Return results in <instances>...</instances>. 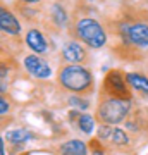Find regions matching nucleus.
Segmentation results:
<instances>
[{"mask_svg":"<svg viewBox=\"0 0 148 155\" xmlns=\"http://www.w3.org/2000/svg\"><path fill=\"white\" fill-rule=\"evenodd\" d=\"M62 155H86L88 147L83 143L81 140H69L61 147Z\"/></svg>","mask_w":148,"mask_h":155,"instance_id":"obj_10","label":"nucleus"},{"mask_svg":"<svg viewBox=\"0 0 148 155\" xmlns=\"http://www.w3.org/2000/svg\"><path fill=\"white\" fill-rule=\"evenodd\" d=\"M104 91L107 97L121 100H131V91L127 90V81L119 71H109L104 81Z\"/></svg>","mask_w":148,"mask_h":155,"instance_id":"obj_5","label":"nucleus"},{"mask_svg":"<svg viewBox=\"0 0 148 155\" xmlns=\"http://www.w3.org/2000/svg\"><path fill=\"white\" fill-rule=\"evenodd\" d=\"M131 110V100H121V98H112L107 97L102 100L97 110V117L100 119L102 124H119L124 121L127 112Z\"/></svg>","mask_w":148,"mask_h":155,"instance_id":"obj_3","label":"nucleus"},{"mask_svg":"<svg viewBox=\"0 0 148 155\" xmlns=\"http://www.w3.org/2000/svg\"><path fill=\"white\" fill-rule=\"evenodd\" d=\"M24 2H28V4H35V2H40V0H24Z\"/></svg>","mask_w":148,"mask_h":155,"instance_id":"obj_20","label":"nucleus"},{"mask_svg":"<svg viewBox=\"0 0 148 155\" xmlns=\"http://www.w3.org/2000/svg\"><path fill=\"white\" fill-rule=\"evenodd\" d=\"M77 126L81 129L84 134H91L95 129V119L93 116H90V114H81V116L77 117Z\"/></svg>","mask_w":148,"mask_h":155,"instance_id":"obj_13","label":"nucleus"},{"mask_svg":"<svg viewBox=\"0 0 148 155\" xmlns=\"http://www.w3.org/2000/svg\"><path fill=\"white\" fill-rule=\"evenodd\" d=\"M0 26L2 31H5L7 35H19L21 33V24L17 21L14 14L11 11H7L5 7L0 9Z\"/></svg>","mask_w":148,"mask_h":155,"instance_id":"obj_7","label":"nucleus"},{"mask_svg":"<svg viewBox=\"0 0 148 155\" xmlns=\"http://www.w3.org/2000/svg\"><path fill=\"white\" fill-rule=\"evenodd\" d=\"M76 35L77 38L83 40L91 48H100L107 43L105 29L102 28V24L98 21H95L91 17H83L76 22Z\"/></svg>","mask_w":148,"mask_h":155,"instance_id":"obj_4","label":"nucleus"},{"mask_svg":"<svg viewBox=\"0 0 148 155\" xmlns=\"http://www.w3.org/2000/svg\"><path fill=\"white\" fill-rule=\"evenodd\" d=\"M5 136L9 141L17 143V145H21V143H24V141L33 138V134L29 133V131H26V129H12V131H7Z\"/></svg>","mask_w":148,"mask_h":155,"instance_id":"obj_12","label":"nucleus"},{"mask_svg":"<svg viewBox=\"0 0 148 155\" xmlns=\"http://www.w3.org/2000/svg\"><path fill=\"white\" fill-rule=\"evenodd\" d=\"M62 57L66 59L67 62H72V64H79L81 61L86 59V52L79 43L76 41H69V43L64 45L62 48Z\"/></svg>","mask_w":148,"mask_h":155,"instance_id":"obj_8","label":"nucleus"},{"mask_svg":"<svg viewBox=\"0 0 148 155\" xmlns=\"http://www.w3.org/2000/svg\"><path fill=\"white\" fill-rule=\"evenodd\" d=\"M26 43H28V47L33 50L35 54H45L47 48H48L47 40H45V36L40 33L38 29H29V31H28Z\"/></svg>","mask_w":148,"mask_h":155,"instance_id":"obj_9","label":"nucleus"},{"mask_svg":"<svg viewBox=\"0 0 148 155\" xmlns=\"http://www.w3.org/2000/svg\"><path fill=\"white\" fill-rule=\"evenodd\" d=\"M24 67H26V71L29 72L31 76L38 78V79H47V78H50V74H52L50 66L41 59V57L36 55V54L24 57Z\"/></svg>","mask_w":148,"mask_h":155,"instance_id":"obj_6","label":"nucleus"},{"mask_svg":"<svg viewBox=\"0 0 148 155\" xmlns=\"http://www.w3.org/2000/svg\"><path fill=\"white\" fill-rule=\"evenodd\" d=\"M110 140H112L115 145H127V143H129V136H127L122 129H119V127H114Z\"/></svg>","mask_w":148,"mask_h":155,"instance_id":"obj_15","label":"nucleus"},{"mask_svg":"<svg viewBox=\"0 0 148 155\" xmlns=\"http://www.w3.org/2000/svg\"><path fill=\"white\" fill-rule=\"evenodd\" d=\"M69 105L76 107L77 110H86L88 107H90V102L81 98V97H71V98H69Z\"/></svg>","mask_w":148,"mask_h":155,"instance_id":"obj_16","label":"nucleus"},{"mask_svg":"<svg viewBox=\"0 0 148 155\" xmlns=\"http://www.w3.org/2000/svg\"><path fill=\"white\" fill-rule=\"evenodd\" d=\"M0 155H5V143H4V138L0 140Z\"/></svg>","mask_w":148,"mask_h":155,"instance_id":"obj_19","label":"nucleus"},{"mask_svg":"<svg viewBox=\"0 0 148 155\" xmlns=\"http://www.w3.org/2000/svg\"><path fill=\"white\" fill-rule=\"evenodd\" d=\"M52 17H54V21L57 26H64L67 21V14L66 11H64V7L59 5V4H55L54 7H52Z\"/></svg>","mask_w":148,"mask_h":155,"instance_id":"obj_14","label":"nucleus"},{"mask_svg":"<svg viewBox=\"0 0 148 155\" xmlns=\"http://www.w3.org/2000/svg\"><path fill=\"white\" fill-rule=\"evenodd\" d=\"M112 131H114V127L109 126V124H102V126L98 127V138L100 140H107L112 136Z\"/></svg>","mask_w":148,"mask_h":155,"instance_id":"obj_17","label":"nucleus"},{"mask_svg":"<svg viewBox=\"0 0 148 155\" xmlns=\"http://www.w3.org/2000/svg\"><path fill=\"white\" fill-rule=\"evenodd\" d=\"M126 81H127V84L133 86L134 90L148 95V78L146 76L138 74V72H129V74H126Z\"/></svg>","mask_w":148,"mask_h":155,"instance_id":"obj_11","label":"nucleus"},{"mask_svg":"<svg viewBox=\"0 0 148 155\" xmlns=\"http://www.w3.org/2000/svg\"><path fill=\"white\" fill-rule=\"evenodd\" d=\"M0 107H2V109H0V114H2V116H4V114H7V112H9V105H7L5 98H2V100H0Z\"/></svg>","mask_w":148,"mask_h":155,"instance_id":"obj_18","label":"nucleus"},{"mask_svg":"<svg viewBox=\"0 0 148 155\" xmlns=\"http://www.w3.org/2000/svg\"><path fill=\"white\" fill-rule=\"evenodd\" d=\"M117 29H119L122 43L126 47L148 48V21H143V19L122 21Z\"/></svg>","mask_w":148,"mask_h":155,"instance_id":"obj_2","label":"nucleus"},{"mask_svg":"<svg viewBox=\"0 0 148 155\" xmlns=\"http://www.w3.org/2000/svg\"><path fill=\"white\" fill-rule=\"evenodd\" d=\"M59 83L69 91L86 93L93 86V74L79 64H69L59 71Z\"/></svg>","mask_w":148,"mask_h":155,"instance_id":"obj_1","label":"nucleus"}]
</instances>
